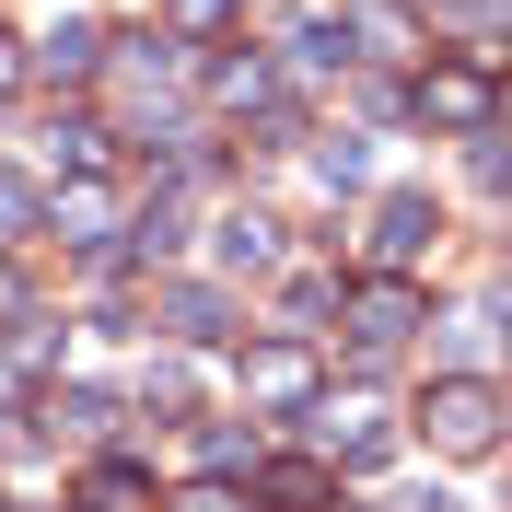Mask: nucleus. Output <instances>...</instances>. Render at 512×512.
Instances as JSON below:
<instances>
[{"label": "nucleus", "instance_id": "412c9836", "mask_svg": "<svg viewBox=\"0 0 512 512\" xmlns=\"http://www.w3.org/2000/svg\"><path fill=\"white\" fill-rule=\"evenodd\" d=\"M0 233H35V187L24 175H0Z\"/></svg>", "mask_w": 512, "mask_h": 512}, {"label": "nucleus", "instance_id": "4be33fe9", "mask_svg": "<svg viewBox=\"0 0 512 512\" xmlns=\"http://www.w3.org/2000/svg\"><path fill=\"white\" fill-rule=\"evenodd\" d=\"M175 512H256V501H233L222 478H198V489H187V501H175Z\"/></svg>", "mask_w": 512, "mask_h": 512}, {"label": "nucleus", "instance_id": "6e6552de", "mask_svg": "<svg viewBox=\"0 0 512 512\" xmlns=\"http://www.w3.org/2000/svg\"><path fill=\"white\" fill-rule=\"evenodd\" d=\"M222 268L233 280H268V268H280V222H268V210H233L222 222Z\"/></svg>", "mask_w": 512, "mask_h": 512}, {"label": "nucleus", "instance_id": "b1692460", "mask_svg": "<svg viewBox=\"0 0 512 512\" xmlns=\"http://www.w3.org/2000/svg\"><path fill=\"white\" fill-rule=\"evenodd\" d=\"M12 82H24V35H0V94H12Z\"/></svg>", "mask_w": 512, "mask_h": 512}, {"label": "nucleus", "instance_id": "0eeeda50", "mask_svg": "<svg viewBox=\"0 0 512 512\" xmlns=\"http://www.w3.org/2000/svg\"><path fill=\"white\" fill-rule=\"evenodd\" d=\"M315 443L338 454V466H384V408H361V396L338 408V396H326V408H315Z\"/></svg>", "mask_w": 512, "mask_h": 512}, {"label": "nucleus", "instance_id": "423d86ee", "mask_svg": "<svg viewBox=\"0 0 512 512\" xmlns=\"http://www.w3.org/2000/svg\"><path fill=\"white\" fill-rule=\"evenodd\" d=\"M338 24H350V59H408L419 12L408 0H338Z\"/></svg>", "mask_w": 512, "mask_h": 512}, {"label": "nucleus", "instance_id": "dca6fc26", "mask_svg": "<svg viewBox=\"0 0 512 512\" xmlns=\"http://www.w3.org/2000/svg\"><path fill=\"white\" fill-rule=\"evenodd\" d=\"M163 315H175V338H222V315H233V303H222V291H175Z\"/></svg>", "mask_w": 512, "mask_h": 512}, {"label": "nucleus", "instance_id": "f8f14e48", "mask_svg": "<svg viewBox=\"0 0 512 512\" xmlns=\"http://www.w3.org/2000/svg\"><path fill=\"white\" fill-rule=\"evenodd\" d=\"M105 233H117L105 187H70V198H59V245H105Z\"/></svg>", "mask_w": 512, "mask_h": 512}, {"label": "nucleus", "instance_id": "aec40b11", "mask_svg": "<svg viewBox=\"0 0 512 512\" xmlns=\"http://www.w3.org/2000/svg\"><path fill=\"white\" fill-rule=\"evenodd\" d=\"M140 396H152V408L175 419V408H187V396H198V373H187V361H152V384H140Z\"/></svg>", "mask_w": 512, "mask_h": 512}, {"label": "nucleus", "instance_id": "5701e85b", "mask_svg": "<svg viewBox=\"0 0 512 512\" xmlns=\"http://www.w3.org/2000/svg\"><path fill=\"white\" fill-rule=\"evenodd\" d=\"M222 12H233V0H175V24H187V35H198V24H222Z\"/></svg>", "mask_w": 512, "mask_h": 512}, {"label": "nucleus", "instance_id": "2eb2a0df", "mask_svg": "<svg viewBox=\"0 0 512 512\" xmlns=\"http://www.w3.org/2000/svg\"><path fill=\"white\" fill-rule=\"evenodd\" d=\"M47 152H59L70 175H94V163H105V128H94V117H59V128H47Z\"/></svg>", "mask_w": 512, "mask_h": 512}, {"label": "nucleus", "instance_id": "ddd939ff", "mask_svg": "<svg viewBox=\"0 0 512 512\" xmlns=\"http://www.w3.org/2000/svg\"><path fill=\"white\" fill-rule=\"evenodd\" d=\"M47 419H70L82 443H105V431H117V396H105V384H70V396H59Z\"/></svg>", "mask_w": 512, "mask_h": 512}, {"label": "nucleus", "instance_id": "a211bd4d", "mask_svg": "<svg viewBox=\"0 0 512 512\" xmlns=\"http://www.w3.org/2000/svg\"><path fill=\"white\" fill-rule=\"evenodd\" d=\"M198 466H210V478H233V466H256V431H233V419H222V431H198Z\"/></svg>", "mask_w": 512, "mask_h": 512}, {"label": "nucleus", "instance_id": "9b49d317", "mask_svg": "<svg viewBox=\"0 0 512 512\" xmlns=\"http://www.w3.org/2000/svg\"><path fill=\"white\" fill-rule=\"evenodd\" d=\"M291 59L303 70H350V24H338V12H303V24H291Z\"/></svg>", "mask_w": 512, "mask_h": 512}, {"label": "nucleus", "instance_id": "39448f33", "mask_svg": "<svg viewBox=\"0 0 512 512\" xmlns=\"http://www.w3.org/2000/svg\"><path fill=\"white\" fill-rule=\"evenodd\" d=\"M245 396L256 408H303V396H315V350H303V338H268V350L245 361Z\"/></svg>", "mask_w": 512, "mask_h": 512}, {"label": "nucleus", "instance_id": "9d476101", "mask_svg": "<svg viewBox=\"0 0 512 512\" xmlns=\"http://www.w3.org/2000/svg\"><path fill=\"white\" fill-rule=\"evenodd\" d=\"M94 59H105V35H94V24H59V35H35V70H59V82H94Z\"/></svg>", "mask_w": 512, "mask_h": 512}, {"label": "nucleus", "instance_id": "20e7f679", "mask_svg": "<svg viewBox=\"0 0 512 512\" xmlns=\"http://www.w3.org/2000/svg\"><path fill=\"white\" fill-rule=\"evenodd\" d=\"M431 233H443L431 198H384V210H373V268H384V280H408L419 256H431Z\"/></svg>", "mask_w": 512, "mask_h": 512}, {"label": "nucleus", "instance_id": "f03ea898", "mask_svg": "<svg viewBox=\"0 0 512 512\" xmlns=\"http://www.w3.org/2000/svg\"><path fill=\"white\" fill-rule=\"evenodd\" d=\"M419 117L454 128V140L501 128V82H489V59H443V70H419Z\"/></svg>", "mask_w": 512, "mask_h": 512}, {"label": "nucleus", "instance_id": "7ed1b4c3", "mask_svg": "<svg viewBox=\"0 0 512 512\" xmlns=\"http://www.w3.org/2000/svg\"><path fill=\"white\" fill-rule=\"evenodd\" d=\"M419 315H431V303H419V280H361V291H350V338H361V361L408 350Z\"/></svg>", "mask_w": 512, "mask_h": 512}, {"label": "nucleus", "instance_id": "1a4fd4ad", "mask_svg": "<svg viewBox=\"0 0 512 512\" xmlns=\"http://www.w3.org/2000/svg\"><path fill=\"white\" fill-rule=\"evenodd\" d=\"M210 94H222L233 117H280V70H268V59H222V70H210Z\"/></svg>", "mask_w": 512, "mask_h": 512}, {"label": "nucleus", "instance_id": "f3484780", "mask_svg": "<svg viewBox=\"0 0 512 512\" xmlns=\"http://www.w3.org/2000/svg\"><path fill=\"white\" fill-rule=\"evenodd\" d=\"M128 245H140V256H175V245H187V222H175V198H152V210L128 222Z\"/></svg>", "mask_w": 512, "mask_h": 512}, {"label": "nucleus", "instance_id": "4468645a", "mask_svg": "<svg viewBox=\"0 0 512 512\" xmlns=\"http://www.w3.org/2000/svg\"><path fill=\"white\" fill-rule=\"evenodd\" d=\"M82 512H140V466H94V478H82Z\"/></svg>", "mask_w": 512, "mask_h": 512}, {"label": "nucleus", "instance_id": "6ab92c4d", "mask_svg": "<svg viewBox=\"0 0 512 512\" xmlns=\"http://www.w3.org/2000/svg\"><path fill=\"white\" fill-rule=\"evenodd\" d=\"M315 175H326V187H361V175H373V152H361V140H315Z\"/></svg>", "mask_w": 512, "mask_h": 512}, {"label": "nucleus", "instance_id": "f257e3e1", "mask_svg": "<svg viewBox=\"0 0 512 512\" xmlns=\"http://www.w3.org/2000/svg\"><path fill=\"white\" fill-rule=\"evenodd\" d=\"M419 419H431V454H489L501 443V384L489 373H443Z\"/></svg>", "mask_w": 512, "mask_h": 512}]
</instances>
